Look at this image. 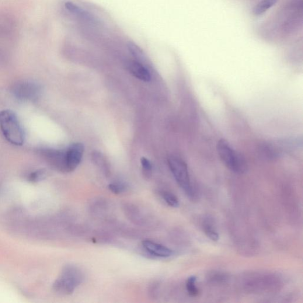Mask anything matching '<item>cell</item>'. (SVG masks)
<instances>
[{
	"label": "cell",
	"mask_w": 303,
	"mask_h": 303,
	"mask_svg": "<svg viewBox=\"0 0 303 303\" xmlns=\"http://www.w3.org/2000/svg\"><path fill=\"white\" fill-rule=\"evenodd\" d=\"M12 92L20 100L33 102L40 95V87L37 83L29 81H20L14 83Z\"/></svg>",
	"instance_id": "cell-6"
},
{
	"label": "cell",
	"mask_w": 303,
	"mask_h": 303,
	"mask_svg": "<svg viewBox=\"0 0 303 303\" xmlns=\"http://www.w3.org/2000/svg\"><path fill=\"white\" fill-rule=\"evenodd\" d=\"M84 146L81 143H74L66 150L67 172H72L81 162Z\"/></svg>",
	"instance_id": "cell-8"
},
{
	"label": "cell",
	"mask_w": 303,
	"mask_h": 303,
	"mask_svg": "<svg viewBox=\"0 0 303 303\" xmlns=\"http://www.w3.org/2000/svg\"><path fill=\"white\" fill-rule=\"evenodd\" d=\"M217 151L222 162L231 171L238 174H243L247 171L248 166L245 158L225 139L219 141Z\"/></svg>",
	"instance_id": "cell-4"
},
{
	"label": "cell",
	"mask_w": 303,
	"mask_h": 303,
	"mask_svg": "<svg viewBox=\"0 0 303 303\" xmlns=\"http://www.w3.org/2000/svg\"><path fill=\"white\" fill-rule=\"evenodd\" d=\"M169 167L174 179L191 200L198 198L197 191L191 183L186 163L177 156H171L168 160Z\"/></svg>",
	"instance_id": "cell-2"
},
{
	"label": "cell",
	"mask_w": 303,
	"mask_h": 303,
	"mask_svg": "<svg viewBox=\"0 0 303 303\" xmlns=\"http://www.w3.org/2000/svg\"><path fill=\"white\" fill-rule=\"evenodd\" d=\"M142 166L143 175L145 179L149 180L151 179L152 174V165L151 161L148 158L142 157L141 159Z\"/></svg>",
	"instance_id": "cell-16"
},
{
	"label": "cell",
	"mask_w": 303,
	"mask_h": 303,
	"mask_svg": "<svg viewBox=\"0 0 303 303\" xmlns=\"http://www.w3.org/2000/svg\"><path fill=\"white\" fill-rule=\"evenodd\" d=\"M142 246L146 251L153 256L159 257H168L172 255V250L164 245L152 240H145L142 242Z\"/></svg>",
	"instance_id": "cell-9"
},
{
	"label": "cell",
	"mask_w": 303,
	"mask_h": 303,
	"mask_svg": "<svg viewBox=\"0 0 303 303\" xmlns=\"http://www.w3.org/2000/svg\"><path fill=\"white\" fill-rule=\"evenodd\" d=\"M18 37L19 26L15 17L8 13H0V42L12 44Z\"/></svg>",
	"instance_id": "cell-5"
},
{
	"label": "cell",
	"mask_w": 303,
	"mask_h": 303,
	"mask_svg": "<svg viewBox=\"0 0 303 303\" xmlns=\"http://www.w3.org/2000/svg\"><path fill=\"white\" fill-rule=\"evenodd\" d=\"M202 227H203L205 235L207 236L208 238L213 242L219 241L220 236H219V233L212 219L210 218L205 219L203 222Z\"/></svg>",
	"instance_id": "cell-11"
},
{
	"label": "cell",
	"mask_w": 303,
	"mask_h": 303,
	"mask_svg": "<svg viewBox=\"0 0 303 303\" xmlns=\"http://www.w3.org/2000/svg\"><path fill=\"white\" fill-rule=\"evenodd\" d=\"M84 274L79 267L72 264L64 267L55 280L52 289L56 293L63 295L74 293L75 289L82 283Z\"/></svg>",
	"instance_id": "cell-1"
},
{
	"label": "cell",
	"mask_w": 303,
	"mask_h": 303,
	"mask_svg": "<svg viewBox=\"0 0 303 303\" xmlns=\"http://www.w3.org/2000/svg\"><path fill=\"white\" fill-rule=\"evenodd\" d=\"M278 0H263L255 6L253 9V13L255 15H262L276 4Z\"/></svg>",
	"instance_id": "cell-13"
},
{
	"label": "cell",
	"mask_w": 303,
	"mask_h": 303,
	"mask_svg": "<svg viewBox=\"0 0 303 303\" xmlns=\"http://www.w3.org/2000/svg\"><path fill=\"white\" fill-rule=\"evenodd\" d=\"M47 176V171L45 169L37 170L30 174L29 180L31 182L36 183L43 180Z\"/></svg>",
	"instance_id": "cell-18"
},
{
	"label": "cell",
	"mask_w": 303,
	"mask_h": 303,
	"mask_svg": "<svg viewBox=\"0 0 303 303\" xmlns=\"http://www.w3.org/2000/svg\"><path fill=\"white\" fill-rule=\"evenodd\" d=\"M128 69L135 77L144 82H149L151 75L148 69L141 62L137 61L131 62L128 65Z\"/></svg>",
	"instance_id": "cell-10"
},
{
	"label": "cell",
	"mask_w": 303,
	"mask_h": 303,
	"mask_svg": "<svg viewBox=\"0 0 303 303\" xmlns=\"http://www.w3.org/2000/svg\"><path fill=\"white\" fill-rule=\"evenodd\" d=\"M40 155L52 168L62 172H67L66 151L55 149H42Z\"/></svg>",
	"instance_id": "cell-7"
},
{
	"label": "cell",
	"mask_w": 303,
	"mask_h": 303,
	"mask_svg": "<svg viewBox=\"0 0 303 303\" xmlns=\"http://www.w3.org/2000/svg\"><path fill=\"white\" fill-rule=\"evenodd\" d=\"M161 196L166 203L169 205L170 207L177 208L179 207L180 202L179 198L173 194L168 191H162Z\"/></svg>",
	"instance_id": "cell-14"
},
{
	"label": "cell",
	"mask_w": 303,
	"mask_h": 303,
	"mask_svg": "<svg viewBox=\"0 0 303 303\" xmlns=\"http://www.w3.org/2000/svg\"><path fill=\"white\" fill-rule=\"evenodd\" d=\"M0 129L5 138L12 144L22 145L24 133L16 114L10 110L0 112Z\"/></svg>",
	"instance_id": "cell-3"
},
{
	"label": "cell",
	"mask_w": 303,
	"mask_h": 303,
	"mask_svg": "<svg viewBox=\"0 0 303 303\" xmlns=\"http://www.w3.org/2000/svg\"><path fill=\"white\" fill-rule=\"evenodd\" d=\"M128 186L126 183L123 182H115L111 183L109 185V190L115 194H120L123 193L127 189Z\"/></svg>",
	"instance_id": "cell-17"
},
{
	"label": "cell",
	"mask_w": 303,
	"mask_h": 303,
	"mask_svg": "<svg viewBox=\"0 0 303 303\" xmlns=\"http://www.w3.org/2000/svg\"><path fill=\"white\" fill-rule=\"evenodd\" d=\"M92 159L94 163L102 170L103 172L107 174L109 172V166L108 164L107 159L102 153L99 151H94L92 153Z\"/></svg>",
	"instance_id": "cell-12"
},
{
	"label": "cell",
	"mask_w": 303,
	"mask_h": 303,
	"mask_svg": "<svg viewBox=\"0 0 303 303\" xmlns=\"http://www.w3.org/2000/svg\"><path fill=\"white\" fill-rule=\"evenodd\" d=\"M197 278L196 276H191L187 281L186 288L188 293L191 297H196L199 295L200 291L196 285Z\"/></svg>",
	"instance_id": "cell-15"
},
{
	"label": "cell",
	"mask_w": 303,
	"mask_h": 303,
	"mask_svg": "<svg viewBox=\"0 0 303 303\" xmlns=\"http://www.w3.org/2000/svg\"><path fill=\"white\" fill-rule=\"evenodd\" d=\"M9 60L8 54L6 53L3 49L0 47V65H5Z\"/></svg>",
	"instance_id": "cell-19"
}]
</instances>
